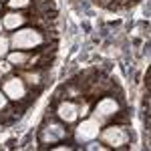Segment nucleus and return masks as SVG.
<instances>
[{
    "label": "nucleus",
    "instance_id": "nucleus-5",
    "mask_svg": "<svg viewBox=\"0 0 151 151\" xmlns=\"http://www.w3.org/2000/svg\"><path fill=\"white\" fill-rule=\"evenodd\" d=\"M117 111V101L115 99H103L101 103L97 105V109H95V115H97V119H107V117L115 115Z\"/></svg>",
    "mask_w": 151,
    "mask_h": 151
},
{
    "label": "nucleus",
    "instance_id": "nucleus-13",
    "mask_svg": "<svg viewBox=\"0 0 151 151\" xmlns=\"http://www.w3.org/2000/svg\"><path fill=\"white\" fill-rule=\"evenodd\" d=\"M2 28H4V24H2V22H0V30H2Z\"/></svg>",
    "mask_w": 151,
    "mask_h": 151
},
{
    "label": "nucleus",
    "instance_id": "nucleus-10",
    "mask_svg": "<svg viewBox=\"0 0 151 151\" xmlns=\"http://www.w3.org/2000/svg\"><path fill=\"white\" fill-rule=\"evenodd\" d=\"M8 4H10V8H24V6H28V0H8Z\"/></svg>",
    "mask_w": 151,
    "mask_h": 151
},
{
    "label": "nucleus",
    "instance_id": "nucleus-2",
    "mask_svg": "<svg viewBox=\"0 0 151 151\" xmlns=\"http://www.w3.org/2000/svg\"><path fill=\"white\" fill-rule=\"evenodd\" d=\"M101 137H103L109 145L121 147V145H125V143L129 141V133L123 127H107L103 133H101Z\"/></svg>",
    "mask_w": 151,
    "mask_h": 151
},
{
    "label": "nucleus",
    "instance_id": "nucleus-11",
    "mask_svg": "<svg viewBox=\"0 0 151 151\" xmlns=\"http://www.w3.org/2000/svg\"><path fill=\"white\" fill-rule=\"evenodd\" d=\"M0 73H10V63L8 60H0Z\"/></svg>",
    "mask_w": 151,
    "mask_h": 151
},
{
    "label": "nucleus",
    "instance_id": "nucleus-9",
    "mask_svg": "<svg viewBox=\"0 0 151 151\" xmlns=\"http://www.w3.org/2000/svg\"><path fill=\"white\" fill-rule=\"evenodd\" d=\"M8 55V38L6 36H0V57Z\"/></svg>",
    "mask_w": 151,
    "mask_h": 151
},
{
    "label": "nucleus",
    "instance_id": "nucleus-14",
    "mask_svg": "<svg viewBox=\"0 0 151 151\" xmlns=\"http://www.w3.org/2000/svg\"><path fill=\"white\" fill-rule=\"evenodd\" d=\"M0 81H2V73H0Z\"/></svg>",
    "mask_w": 151,
    "mask_h": 151
},
{
    "label": "nucleus",
    "instance_id": "nucleus-6",
    "mask_svg": "<svg viewBox=\"0 0 151 151\" xmlns=\"http://www.w3.org/2000/svg\"><path fill=\"white\" fill-rule=\"evenodd\" d=\"M77 115H79V109L73 103H63L58 107V117H60L63 121H67V123H73V121L77 119Z\"/></svg>",
    "mask_w": 151,
    "mask_h": 151
},
{
    "label": "nucleus",
    "instance_id": "nucleus-3",
    "mask_svg": "<svg viewBox=\"0 0 151 151\" xmlns=\"http://www.w3.org/2000/svg\"><path fill=\"white\" fill-rule=\"evenodd\" d=\"M97 135H99V119L97 117L83 121L79 125V129H77V139L79 141H91Z\"/></svg>",
    "mask_w": 151,
    "mask_h": 151
},
{
    "label": "nucleus",
    "instance_id": "nucleus-1",
    "mask_svg": "<svg viewBox=\"0 0 151 151\" xmlns=\"http://www.w3.org/2000/svg\"><path fill=\"white\" fill-rule=\"evenodd\" d=\"M40 42H42V36L38 35L36 30H32V28H22V30L14 32V36H12V47L20 48V50L38 47Z\"/></svg>",
    "mask_w": 151,
    "mask_h": 151
},
{
    "label": "nucleus",
    "instance_id": "nucleus-8",
    "mask_svg": "<svg viewBox=\"0 0 151 151\" xmlns=\"http://www.w3.org/2000/svg\"><path fill=\"white\" fill-rule=\"evenodd\" d=\"M26 60H28V55H26V52H10V55H8V63H10V65H20V67H22Z\"/></svg>",
    "mask_w": 151,
    "mask_h": 151
},
{
    "label": "nucleus",
    "instance_id": "nucleus-7",
    "mask_svg": "<svg viewBox=\"0 0 151 151\" xmlns=\"http://www.w3.org/2000/svg\"><path fill=\"white\" fill-rule=\"evenodd\" d=\"M22 22H24V16H20L18 12H16V14H14V12L6 14V16H4V20H2L4 28H18Z\"/></svg>",
    "mask_w": 151,
    "mask_h": 151
},
{
    "label": "nucleus",
    "instance_id": "nucleus-4",
    "mask_svg": "<svg viewBox=\"0 0 151 151\" xmlns=\"http://www.w3.org/2000/svg\"><path fill=\"white\" fill-rule=\"evenodd\" d=\"M2 91H4V95H6L8 99H14V101L22 99L24 93H26L24 83L20 81L18 77H10L8 81H4V85H2Z\"/></svg>",
    "mask_w": 151,
    "mask_h": 151
},
{
    "label": "nucleus",
    "instance_id": "nucleus-12",
    "mask_svg": "<svg viewBox=\"0 0 151 151\" xmlns=\"http://www.w3.org/2000/svg\"><path fill=\"white\" fill-rule=\"evenodd\" d=\"M4 105H6V95L4 91H0V109H4Z\"/></svg>",
    "mask_w": 151,
    "mask_h": 151
}]
</instances>
